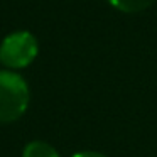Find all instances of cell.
Returning <instances> with one entry per match:
<instances>
[{"instance_id": "obj_1", "label": "cell", "mask_w": 157, "mask_h": 157, "mask_svg": "<svg viewBox=\"0 0 157 157\" xmlns=\"http://www.w3.org/2000/svg\"><path fill=\"white\" fill-rule=\"evenodd\" d=\"M29 105V88L24 78L0 71V123H9L24 115Z\"/></svg>"}, {"instance_id": "obj_2", "label": "cell", "mask_w": 157, "mask_h": 157, "mask_svg": "<svg viewBox=\"0 0 157 157\" xmlns=\"http://www.w3.org/2000/svg\"><path fill=\"white\" fill-rule=\"evenodd\" d=\"M37 56V41L27 31L7 36L0 46V59L10 68H24Z\"/></svg>"}, {"instance_id": "obj_3", "label": "cell", "mask_w": 157, "mask_h": 157, "mask_svg": "<svg viewBox=\"0 0 157 157\" xmlns=\"http://www.w3.org/2000/svg\"><path fill=\"white\" fill-rule=\"evenodd\" d=\"M108 2L120 12L135 14V12H142L145 9H149L155 0H108Z\"/></svg>"}, {"instance_id": "obj_4", "label": "cell", "mask_w": 157, "mask_h": 157, "mask_svg": "<svg viewBox=\"0 0 157 157\" xmlns=\"http://www.w3.org/2000/svg\"><path fill=\"white\" fill-rule=\"evenodd\" d=\"M22 157H59L54 147H51L46 142H31L24 149V155Z\"/></svg>"}, {"instance_id": "obj_5", "label": "cell", "mask_w": 157, "mask_h": 157, "mask_svg": "<svg viewBox=\"0 0 157 157\" xmlns=\"http://www.w3.org/2000/svg\"><path fill=\"white\" fill-rule=\"evenodd\" d=\"M73 157H106V155L98 154V152H78V154H75Z\"/></svg>"}]
</instances>
